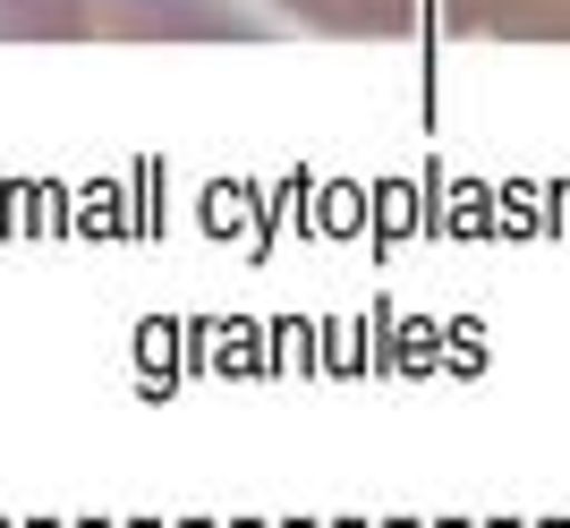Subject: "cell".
I'll return each instance as SVG.
<instances>
[{"mask_svg":"<svg viewBox=\"0 0 570 528\" xmlns=\"http://www.w3.org/2000/svg\"><path fill=\"white\" fill-rule=\"evenodd\" d=\"M86 0H0V35H86Z\"/></svg>","mask_w":570,"mask_h":528,"instance_id":"cell-1","label":"cell"}]
</instances>
